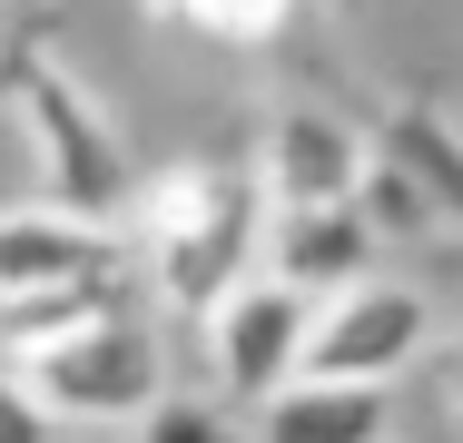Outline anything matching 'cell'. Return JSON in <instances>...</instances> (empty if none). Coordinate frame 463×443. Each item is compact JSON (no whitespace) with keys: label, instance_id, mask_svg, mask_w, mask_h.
Masks as SVG:
<instances>
[{"label":"cell","instance_id":"6da1fadb","mask_svg":"<svg viewBox=\"0 0 463 443\" xmlns=\"http://www.w3.org/2000/svg\"><path fill=\"white\" fill-rule=\"evenodd\" d=\"M118 217H138V227H118L128 237V276H138V306L148 316H197L217 286H237L257 266L267 197H257V177L227 168V158H178V168L138 177Z\"/></svg>","mask_w":463,"mask_h":443},{"label":"cell","instance_id":"5b68a950","mask_svg":"<svg viewBox=\"0 0 463 443\" xmlns=\"http://www.w3.org/2000/svg\"><path fill=\"white\" fill-rule=\"evenodd\" d=\"M197 345H207V384L227 394V404H257V394H277L286 374H296V345H306V296L286 286V276H237V286H217L207 306H197Z\"/></svg>","mask_w":463,"mask_h":443},{"label":"cell","instance_id":"ba28073f","mask_svg":"<svg viewBox=\"0 0 463 443\" xmlns=\"http://www.w3.org/2000/svg\"><path fill=\"white\" fill-rule=\"evenodd\" d=\"M355 168H365V138H355L335 108H277L247 177H257L267 207H316V197H345Z\"/></svg>","mask_w":463,"mask_h":443},{"label":"cell","instance_id":"3957f363","mask_svg":"<svg viewBox=\"0 0 463 443\" xmlns=\"http://www.w3.org/2000/svg\"><path fill=\"white\" fill-rule=\"evenodd\" d=\"M434 354V296L414 276H384L365 266L355 286L316 296L306 306V345H296V374H335V384H394Z\"/></svg>","mask_w":463,"mask_h":443},{"label":"cell","instance_id":"7a4b0ae2","mask_svg":"<svg viewBox=\"0 0 463 443\" xmlns=\"http://www.w3.org/2000/svg\"><path fill=\"white\" fill-rule=\"evenodd\" d=\"M10 374L40 394L50 424H138L168 394L178 354H168V316H148L138 296H109L80 325H60L50 345L10 354Z\"/></svg>","mask_w":463,"mask_h":443},{"label":"cell","instance_id":"9c48e42d","mask_svg":"<svg viewBox=\"0 0 463 443\" xmlns=\"http://www.w3.org/2000/svg\"><path fill=\"white\" fill-rule=\"evenodd\" d=\"M257 443H394V384L286 374L277 394H257Z\"/></svg>","mask_w":463,"mask_h":443},{"label":"cell","instance_id":"4fadbf2b","mask_svg":"<svg viewBox=\"0 0 463 443\" xmlns=\"http://www.w3.org/2000/svg\"><path fill=\"white\" fill-rule=\"evenodd\" d=\"M128 443H227V424H217L207 404H187V394H158V404L128 424Z\"/></svg>","mask_w":463,"mask_h":443},{"label":"cell","instance_id":"8fae6325","mask_svg":"<svg viewBox=\"0 0 463 443\" xmlns=\"http://www.w3.org/2000/svg\"><path fill=\"white\" fill-rule=\"evenodd\" d=\"M374 148H384L394 168H414L424 187H434V197H454V207H463V158H454V128H444L434 108H394Z\"/></svg>","mask_w":463,"mask_h":443},{"label":"cell","instance_id":"5bb4252c","mask_svg":"<svg viewBox=\"0 0 463 443\" xmlns=\"http://www.w3.org/2000/svg\"><path fill=\"white\" fill-rule=\"evenodd\" d=\"M0 443H60V424L40 414V394H30L10 364H0Z\"/></svg>","mask_w":463,"mask_h":443},{"label":"cell","instance_id":"7c38bea8","mask_svg":"<svg viewBox=\"0 0 463 443\" xmlns=\"http://www.w3.org/2000/svg\"><path fill=\"white\" fill-rule=\"evenodd\" d=\"M158 20H178V30H197V40H277L286 20H296V0H148Z\"/></svg>","mask_w":463,"mask_h":443},{"label":"cell","instance_id":"277c9868","mask_svg":"<svg viewBox=\"0 0 463 443\" xmlns=\"http://www.w3.org/2000/svg\"><path fill=\"white\" fill-rule=\"evenodd\" d=\"M10 89H20V118H30V138H40V158H50V197L60 207H80V217H118L128 207V148H118V128L90 108V89L70 80V70H50L40 50H20L10 60Z\"/></svg>","mask_w":463,"mask_h":443},{"label":"cell","instance_id":"30bf717a","mask_svg":"<svg viewBox=\"0 0 463 443\" xmlns=\"http://www.w3.org/2000/svg\"><path fill=\"white\" fill-rule=\"evenodd\" d=\"M345 207L365 217L374 247H434L444 237V217H454V197H434L414 168H394L384 148H365V168H355V187H345Z\"/></svg>","mask_w":463,"mask_h":443},{"label":"cell","instance_id":"52a82bcc","mask_svg":"<svg viewBox=\"0 0 463 443\" xmlns=\"http://www.w3.org/2000/svg\"><path fill=\"white\" fill-rule=\"evenodd\" d=\"M257 257H267V276H286V286L316 306V296L355 286L384 247L365 237V217H355L345 197H316V207H267V217H257Z\"/></svg>","mask_w":463,"mask_h":443},{"label":"cell","instance_id":"8992f818","mask_svg":"<svg viewBox=\"0 0 463 443\" xmlns=\"http://www.w3.org/2000/svg\"><path fill=\"white\" fill-rule=\"evenodd\" d=\"M90 276H128V237L118 217H80V207H0V296H40V286H90ZM138 286V276H128Z\"/></svg>","mask_w":463,"mask_h":443}]
</instances>
